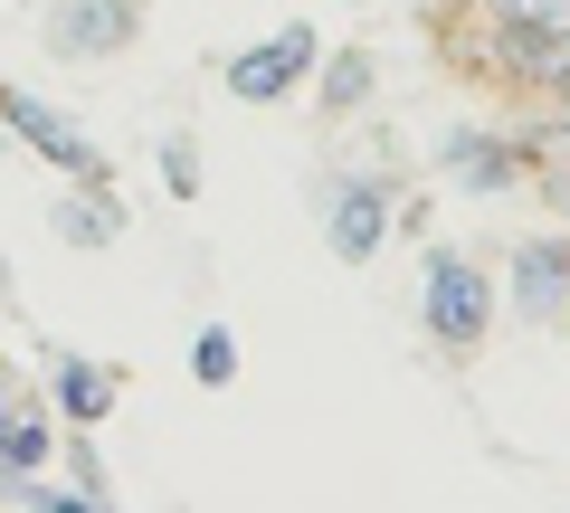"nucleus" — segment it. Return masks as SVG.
<instances>
[{"instance_id":"obj_1","label":"nucleus","mask_w":570,"mask_h":513,"mask_svg":"<svg viewBox=\"0 0 570 513\" xmlns=\"http://www.w3.org/2000/svg\"><path fill=\"white\" fill-rule=\"evenodd\" d=\"M419 324H428V343L438 352H485V333H494V276L475 267L466 247H428L419 257Z\"/></svg>"},{"instance_id":"obj_2","label":"nucleus","mask_w":570,"mask_h":513,"mask_svg":"<svg viewBox=\"0 0 570 513\" xmlns=\"http://www.w3.org/2000/svg\"><path fill=\"white\" fill-rule=\"evenodd\" d=\"M314 200H324V238H333L343 267H371V257L390 247V228H400V190H390V171H324Z\"/></svg>"},{"instance_id":"obj_3","label":"nucleus","mask_w":570,"mask_h":513,"mask_svg":"<svg viewBox=\"0 0 570 513\" xmlns=\"http://www.w3.org/2000/svg\"><path fill=\"white\" fill-rule=\"evenodd\" d=\"M0 134H20L39 162H58L67 181H105L115 190V162H105V144L86 134L77 115H58L48 96H29V86H0Z\"/></svg>"},{"instance_id":"obj_4","label":"nucleus","mask_w":570,"mask_h":513,"mask_svg":"<svg viewBox=\"0 0 570 513\" xmlns=\"http://www.w3.org/2000/svg\"><path fill=\"white\" fill-rule=\"evenodd\" d=\"M523 134L513 124H448L438 134V181L466 190V200H504V190H523Z\"/></svg>"},{"instance_id":"obj_5","label":"nucleus","mask_w":570,"mask_h":513,"mask_svg":"<svg viewBox=\"0 0 570 513\" xmlns=\"http://www.w3.org/2000/svg\"><path fill=\"white\" fill-rule=\"evenodd\" d=\"M134 39H142V0H48V29H39L58 67H115Z\"/></svg>"},{"instance_id":"obj_6","label":"nucleus","mask_w":570,"mask_h":513,"mask_svg":"<svg viewBox=\"0 0 570 513\" xmlns=\"http://www.w3.org/2000/svg\"><path fill=\"white\" fill-rule=\"evenodd\" d=\"M314 58H324V39L295 20V29H266L257 48H228L219 77H228L238 105H285V96H305V86H314Z\"/></svg>"},{"instance_id":"obj_7","label":"nucleus","mask_w":570,"mask_h":513,"mask_svg":"<svg viewBox=\"0 0 570 513\" xmlns=\"http://www.w3.org/2000/svg\"><path fill=\"white\" fill-rule=\"evenodd\" d=\"M504 295H513V314H523V324H561V314H570V228H542V238L513 247Z\"/></svg>"},{"instance_id":"obj_8","label":"nucleus","mask_w":570,"mask_h":513,"mask_svg":"<svg viewBox=\"0 0 570 513\" xmlns=\"http://www.w3.org/2000/svg\"><path fill=\"white\" fill-rule=\"evenodd\" d=\"M124 399V371L115 362H86V352H48V410L67 428H105Z\"/></svg>"},{"instance_id":"obj_9","label":"nucleus","mask_w":570,"mask_h":513,"mask_svg":"<svg viewBox=\"0 0 570 513\" xmlns=\"http://www.w3.org/2000/svg\"><path fill=\"white\" fill-rule=\"evenodd\" d=\"M48 228H58L77 257H105V247L124 238V200H115L105 181H67L58 200H48Z\"/></svg>"},{"instance_id":"obj_10","label":"nucleus","mask_w":570,"mask_h":513,"mask_svg":"<svg viewBox=\"0 0 570 513\" xmlns=\"http://www.w3.org/2000/svg\"><path fill=\"white\" fill-rule=\"evenodd\" d=\"M371 96H381V58L371 48H324L314 58V115L324 124H352Z\"/></svg>"},{"instance_id":"obj_11","label":"nucleus","mask_w":570,"mask_h":513,"mask_svg":"<svg viewBox=\"0 0 570 513\" xmlns=\"http://www.w3.org/2000/svg\"><path fill=\"white\" fill-rule=\"evenodd\" d=\"M48 456H58V428H48L39 410H20L10 428H0V466H10V475H39Z\"/></svg>"},{"instance_id":"obj_12","label":"nucleus","mask_w":570,"mask_h":513,"mask_svg":"<svg viewBox=\"0 0 570 513\" xmlns=\"http://www.w3.org/2000/svg\"><path fill=\"white\" fill-rule=\"evenodd\" d=\"M190 381H200V391H228V381H238V333H228V324L190 333Z\"/></svg>"},{"instance_id":"obj_13","label":"nucleus","mask_w":570,"mask_h":513,"mask_svg":"<svg viewBox=\"0 0 570 513\" xmlns=\"http://www.w3.org/2000/svg\"><path fill=\"white\" fill-rule=\"evenodd\" d=\"M153 162H163V200H200V134H181V124H171Z\"/></svg>"},{"instance_id":"obj_14","label":"nucleus","mask_w":570,"mask_h":513,"mask_svg":"<svg viewBox=\"0 0 570 513\" xmlns=\"http://www.w3.org/2000/svg\"><path fill=\"white\" fill-rule=\"evenodd\" d=\"M67 485L86 494V504H115V485H105V456H96V428H67Z\"/></svg>"},{"instance_id":"obj_15","label":"nucleus","mask_w":570,"mask_h":513,"mask_svg":"<svg viewBox=\"0 0 570 513\" xmlns=\"http://www.w3.org/2000/svg\"><path fill=\"white\" fill-rule=\"evenodd\" d=\"M532 181H542V200H551V228H570V152L532 162Z\"/></svg>"},{"instance_id":"obj_16","label":"nucleus","mask_w":570,"mask_h":513,"mask_svg":"<svg viewBox=\"0 0 570 513\" xmlns=\"http://www.w3.org/2000/svg\"><path fill=\"white\" fill-rule=\"evenodd\" d=\"M20 410H29V391H20V371L0 362V428H10V418H20Z\"/></svg>"},{"instance_id":"obj_17","label":"nucleus","mask_w":570,"mask_h":513,"mask_svg":"<svg viewBox=\"0 0 570 513\" xmlns=\"http://www.w3.org/2000/svg\"><path fill=\"white\" fill-rule=\"evenodd\" d=\"M0 305H10V267H0Z\"/></svg>"},{"instance_id":"obj_18","label":"nucleus","mask_w":570,"mask_h":513,"mask_svg":"<svg viewBox=\"0 0 570 513\" xmlns=\"http://www.w3.org/2000/svg\"><path fill=\"white\" fill-rule=\"evenodd\" d=\"M551 105H561V115H570V86H561V96H551Z\"/></svg>"}]
</instances>
